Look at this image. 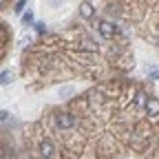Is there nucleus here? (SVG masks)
<instances>
[{
    "instance_id": "1",
    "label": "nucleus",
    "mask_w": 159,
    "mask_h": 159,
    "mask_svg": "<svg viewBox=\"0 0 159 159\" xmlns=\"http://www.w3.org/2000/svg\"><path fill=\"white\" fill-rule=\"evenodd\" d=\"M73 115H69V113H60L57 117H55V124L60 126V128H71L73 126Z\"/></svg>"
},
{
    "instance_id": "2",
    "label": "nucleus",
    "mask_w": 159,
    "mask_h": 159,
    "mask_svg": "<svg viewBox=\"0 0 159 159\" xmlns=\"http://www.w3.org/2000/svg\"><path fill=\"white\" fill-rule=\"evenodd\" d=\"M115 25H111V22H102V25H99V33H102L104 38H113L115 35Z\"/></svg>"
},
{
    "instance_id": "3",
    "label": "nucleus",
    "mask_w": 159,
    "mask_h": 159,
    "mask_svg": "<svg viewBox=\"0 0 159 159\" xmlns=\"http://www.w3.org/2000/svg\"><path fill=\"white\" fill-rule=\"evenodd\" d=\"M146 108H148V113H150V115H159V99L150 97L148 102H146Z\"/></svg>"
},
{
    "instance_id": "4",
    "label": "nucleus",
    "mask_w": 159,
    "mask_h": 159,
    "mask_svg": "<svg viewBox=\"0 0 159 159\" xmlns=\"http://www.w3.org/2000/svg\"><path fill=\"white\" fill-rule=\"evenodd\" d=\"M40 152H42V157H51V155H53V144L49 142V139L40 144Z\"/></svg>"
},
{
    "instance_id": "5",
    "label": "nucleus",
    "mask_w": 159,
    "mask_h": 159,
    "mask_svg": "<svg viewBox=\"0 0 159 159\" xmlns=\"http://www.w3.org/2000/svg\"><path fill=\"white\" fill-rule=\"evenodd\" d=\"M80 13H82V18H93V5L91 2H82L80 5Z\"/></svg>"
},
{
    "instance_id": "6",
    "label": "nucleus",
    "mask_w": 159,
    "mask_h": 159,
    "mask_svg": "<svg viewBox=\"0 0 159 159\" xmlns=\"http://www.w3.org/2000/svg\"><path fill=\"white\" fill-rule=\"evenodd\" d=\"M11 82H13V73L11 71H2V73H0V86H7Z\"/></svg>"
},
{
    "instance_id": "7",
    "label": "nucleus",
    "mask_w": 159,
    "mask_h": 159,
    "mask_svg": "<svg viewBox=\"0 0 159 159\" xmlns=\"http://www.w3.org/2000/svg\"><path fill=\"white\" fill-rule=\"evenodd\" d=\"M73 93H75V89H73V86H62V89L57 91V95H60V97H64V99H69Z\"/></svg>"
},
{
    "instance_id": "8",
    "label": "nucleus",
    "mask_w": 159,
    "mask_h": 159,
    "mask_svg": "<svg viewBox=\"0 0 159 159\" xmlns=\"http://www.w3.org/2000/svg\"><path fill=\"white\" fill-rule=\"evenodd\" d=\"M137 99H135V104H137V108H142L146 102H148V99H146V93H142V91H137V95H135Z\"/></svg>"
},
{
    "instance_id": "9",
    "label": "nucleus",
    "mask_w": 159,
    "mask_h": 159,
    "mask_svg": "<svg viewBox=\"0 0 159 159\" xmlns=\"http://www.w3.org/2000/svg\"><path fill=\"white\" fill-rule=\"evenodd\" d=\"M148 75H150V77H155V80H159V69L150 66V69H148Z\"/></svg>"
},
{
    "instance_id": "10",
    "label": "nucleus",
    "mask_w": 159,
    "mask_h": 159,
    "mask_svg": "<svg viewBox=\"0 0 159 159\" xmlns=\"http://www.w3.org/2000/svg\"><path fill=\"white\" fill-rule=\"evenodd\" d=\"M22 20H25V25H31V20H33V16H31V13H29V11H27V13H25V18H22Z\"/></svg>"
},
{
    "instance_id": "11",
    "label": "nucleus",
    "mask_w": 159,
    "mask_h": 159,
    "mask_svg": "<svg viewBox=\"0 0 159 159\" xmlns=\"http://www.w3.org/2000/svg\"><path fill=\"white\" fill-rule=\"evenodd\" d=\"M22 7H25V0H20V2L16 5V13H20V11H22Z\"/></svg>"
},
{
    "instance_id": "12",
    "label": "nucleus",
    "mask_w": 159,
    "mask_h": 159,
    "mask_svg": "<svg viewBox=\"0 0 159 159\" xmlns=\"http://www.w3.org/2000/svg\"><path fill=\"white\" fill-rule=\"evenodd\" d=\"M7 115H9L7 111H0V122H5V119H7Z\"/></svg>"
},
{
    "instance_id": "13",
    "label": "nucleus",
    "mask_w": 159,
    "mask_h": 159,
    "mask_svg": "<svg viewBox=\"0 0 159 159\" xmlns=\"http://www.w3.org/2000/svg\"><path fill=\"white\" fill-rule=\"evenodd\" d=\"M57 2H62V0H49V5H51V7H55Z\"/></svg>"
},
{
    "instance_id": "14",
    "label": "nucleus",
    "mask_w": 159,
    "mask_h": 159,
    "mask_svg": "<svg viewBox=\"0 0 159 159\" xmlns=\"http://www.w3.org/2000/svg\"><path fill=\"white\" fill-rule=\"evenodd\" d=\"M157 42H159V40H157Z\"/></svg>"
}]
</instances>
